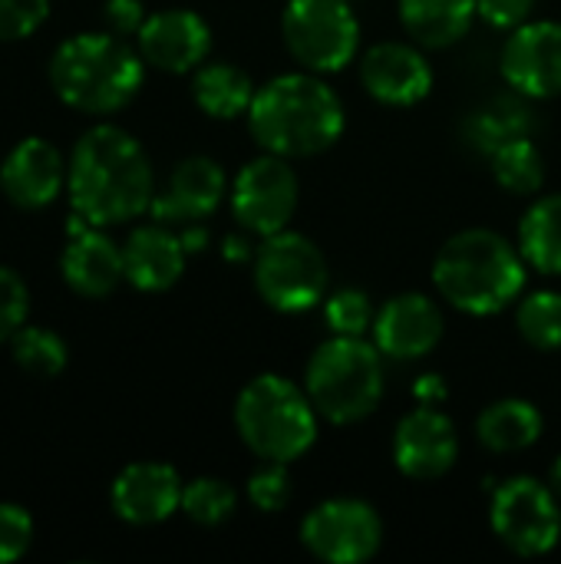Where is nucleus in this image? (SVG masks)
<instances>
[{"label": "nucleus", "instance_id": "15", "mask_svg": "<svg viewBox=\"0 0 561 564\" xmlns=\"http://www.w3.org/2000/svg\"><path fill=\"white\" fill-rule=\"evenodd\" d=\"M136 50L162 73H195L212 53V26L185 7L159 10L136 33Z\"/></svg>", "mask_w": 561, "mask_h": 564}, {"label": "nucleus", "instance_id": "39", "mask_svg": "<svg viewBox=\"0 0 561 564\" xmlns=\"http://www.w3.org/2000/svg\"><path fill=\"white\" fill-rule=\"evenodd\" d=\"M248 254H251V251H248V241H245V238H228V241H225V258H228V261H245Z\"/></svg>", "mask_w": 561, "mask_h": 564}, {"label": "nucleus", "instance_id": "10", "mask_svg": "<svg viewBox=\"0 0 561 564\" xmlns=\"http://www.w3.org/2000/svg\"><path fill=\"white\" fill-rule=\"evenodd\" d=\"M304 549L327 564H364L380 552L384 522L364 499H327L314 506L301 522Z\"/></svg>", "mask_w": 561, "mask_h": 564}, {"label": "nucleus", "instance_id": "37", "mask_svg": "<svg viewBox=\"0 0 561 564\" xmlns=\"http://www.w3.org/2000/svg\"><path fill=\"white\" fill-rule=\"evenodd\" d=\"M103 17H106L109 33L136 36L145 23V7H142V0H106Z\"/></svg>", "mask_w": 561, "mask_h": 564}, {"label": "nucleus", "instance_id": "17", "mask_svg": "<svg viewBox=\"0 0 561 564\" xmlns=\"http://www.w3.org/2000/svg\"><path fill=\"white\" fill-rule=\"evenodd\" d=\"M225 195H228V178L222 165L208 155H188L172 169L165 188L155 192L149 212L155 221L182 228V225L205 221L222 205Z\"/></svg>", "mask_w": 561, "mask_h": 564}, {"label": "nucleus", "instance_id": "20", "mask_svg": "<svg viewBox=\"0 0 561 564\" xmlns=\"http://www.w3.org/2000/svg\"><path fill=\"white\" fill-rule=\"evenodd\" d=\"M185 245L172 225H142L136 228L126 245H122V264H126V281L139 291H169L182 271H185Z\"/></svg>", "mask_w": 561, "mask_h": 564}, {"label": "nucleus", "instance_id": "21", "mask_svg": "<svg viewBox=\"0 0 561 564\" xmlns=\"http://www.w3.org/2000/svg\"><path fill=\"white\" fill-rule=\"evenodd\" d=\"M60 271L76 294L106 297L119 288V281H126L122 248L99 228H86L79 235H69V245L60 258Z\"/></svg>", "mask_w": 561, "mask_h": 564}, {"label": "nucleus", "instance_id": "36", "mask_svg": "<svg viewBox=\"0 0 561 564\" xmlns=\"http://www.w3.org/2000/svg\"><path fill=\"white\" fill-rule=\"evenodd\" d=\"M536 0H476V13L496 30H516L529 23Z\"/></svg>", "mask_w": 561, "mask_h": 564}, {"label": "nucleus", "instance_id": "34", "mask_svg": "<svg viewBox=\"0 0 561 564\" xmlns=\"http://www.w3.org/2000/svg\"><path fill=\"white\" fill-rule=\"evenodd\" d=\"M30 542H33V519L26 516V509L0 502V564L23 558Z\"/></svg>", "mask_w": 561, "mask_h": 564}, {"label": "nucleus", "instance_id": "19", "mask_svg": "<svg viewBox=\"0 0 561 564\" xmlns=\"http://www.w3.org/2000/svg\"><path fill=\"white\" fill-rule=\"evenodd\" d=\"M66 178H69V169H66L60 149L40 135L17 142L0 165L3 195L20 208L50 205L63 192Z\"/></svg>", "mask_w": 561, "mask_h": 564}, {"label": "nucleus", "instance_id": "8", "mask_svg": "<svg viewBox=\"0 0 561 564\" xmlns=\"http://www.w3.org/2000/svg\"><path fill=\"white\" fill-rule=\"evenodd\" d=\"M281 36L294 63L308 73L344 69L360 46V20L350 0H288Z\"/></svg>", "mask_w": 561, "mask_h": 564}, {"label": "nucleus", "instance_id": "23", "mask_svg": "<svg viewBox=\"0 0 561 564\" xmlns=\"http://www.w3.org/2000/svg\"><path fill=\"white\" fill-rule=\"evenodd\" d=\"M400 23L403 30L430 50H443L453 46L456 40H463L473 26L476 13V0H400Z\"/></svg>", "mask_w": 561, "mask_h": 564}, {"label": "nucleus", "instance_id": "1", "mask_svg": "<svg viewBox=\"0 0 561 564\" xmlns=\"http://www.w3.org/2000/svg\"><path fill=\"white\" fill-rule=\"evenodd\" d=\"M69 202L93 228L132 221L152 208L155 175L136 135L119 126H93L69 155Z\"/></svg>", "mask_w": 561, "mask_h": 564}, {"label": "nucleus", "instance_id": "32", "mask_svg": "<svg viewBox=\"0 0 561 564\" xmlns=\"http://www.w3.org/2000/svg\"><path fill=\"white\" fill-rule=\"evenodd\" d=\"M291 496H294V486H291L288 463H261V469H255L248 479V502L265 516L284 512Z\"/></svg>", "mask_w": 561, "mask_h": 564}, {"label": "nucleus", "instance_id": "9", "mask_svg": "<svg viewBox=\"0 0 561 564\" xmlns=\"http://www.w3.org/2000/svg\"><path fill=\"white\" fill-rule=\"evenodd\" d=\"M489 525L496 539L519 558H542L561 539L559 496L532 476L503 479L493 489Z\"/></svg>", "mask_w": 561, "mask_h": 564}, {"label": "nucleus", "instance_id": "12", "mask_svg": "<svg viewBox=\"0 0 561 564\" xmlns=\"http://www.w3.org/2000/svg\"><path fill=\"white\" fill-rule=\"evenodd\" d=\"M460 456V436L453 420L440 406L410 410L393 430V466L413 482L443 479Z\"/></svg>", "mask_w": 561, "mask_h": 564}, {"label": "nucleus", "instance_id": "16", "mask_svg": "<svg viewBox=\"0 0 561 564\" xmlns=\"http://www.w3.org/2000/svg\"><path fill=\"white\" fill-rule=\"evenodd\" d=\"M360 83L384 106H417L433 89V66L420 46L384 40L360 56Z\"/></svg>", "mask_w": 561, "mask_h": 564}, {"label": "nucleus", "instance_id": "24", "mask_svg": "<svg viewBox=\"0 0 561 564\" xmlns=\"http://www.w3.org/2000/svg\"><path fill=\"white\" fill-rule=\"evenodd\" d=\"M255 83L245 69L231 63H202L192 76V99L212 119H238L248 116L255 99Z\"/></svg>", "mask_w": 561, "mask_h": 564}, {"label": "nucleus", "instance_id": "14", "mask_svg": "<svg viewBox=\"0 0 561 564\" xmlns=\"http://www.w3.org/2000/svg\"><path fill=\"white\" fill-rule=\"evenodd\" d=\"M443 327H446V321H443V311L436 307V301L427 294L407 291L377 307L370 334L384 357L410 364V360H423L427 354L436 350V344L443 340Z\"/></svg>", "mask_w": 561, "mask_h": 564}, {"label": "nucleus", "instance_id": "38", "mask_svg": "<svg viewBox=\"0 0 561 564\" xmlns=\"http://www.w3.org/2000/svg\"><path fill=\"white\" fill-rule=\"evenodd\" d=\"M413 397H417V403H423V406H443L446 397H450V390H446V380H443L440 373H423V377L413 383Z\"/></svg>", "mask_w": 561, "mask_h": 564}, {"label": "nucleus", "instance_id": "3", "mask_svg": "<svg viewBox=\"0 0 561 564\" xmlns=\"http://www.w3.org/2000/svg\"><path fill=\"white\" fill-rule=\"evenodd\" d=\"M526 258L519 245L489 228L453 235L433 258V284L446 304L470 317H493L526 291Z\"/></svg>", "mask_w": 561, "mask_h": 564}, {"label": "nucleus", "instance_id": "30", "mask_svg": "<svg viewBox=\"0 0 561 564\" xmlns=\"http://www.w3.org/2000/svg\"><path fill=\"white\" fill-rule=\"evenodd\" d=\"M13 360L30 377H56L66 367V344L43 327H23L13 337Z\"/></svg>", "mask_w": 561, "mask_h": 564}, {"label": "nucleus", "instance_id": "31", "mask_svg": "<svg viewBox=\"0 0 561 564\" xmlns=\"http://www.w3.org/2000/svg\"><path fill=\"white\" fill-rule=\"evenodd\" d=\"M374 304L360 288H344L334 291L324 301V324L337 337H367L374 330Z\"/></svg>", "mask_w": 561, "mask_h": 564}, {"label": "nucleus", "instance_id": "6", "mask_svg": "<svg viewBox=\"0 0 561 564\" xmlns=\"http://www.w3.org/2000/svg\"><path fill=\"white\" fill-rule=\"evenodd\" d=\"M387 373L384 354L367 337H337L324 340L304 370V390L317 410L334 426H350L367 420L384 400Z\"/></svg>", "mask_w": 561, "mask_h": 564}, {"label": "nucleus", "instance_id": "22", "mask_svg": "<svg viewBox=\"0 0 561 564\" xmlns=\"http://www.w3.org/2000/svg\"><path fill=\"white\" fill-rule=\"evenodd\" d=\"M542 430H546V420H542L539 406L529 400H519V397L489 403L476 420V440L489 453H499V456L526 453L529 446L539 443Z\"/></svg>", "mask_w": 561, "mask_h": 564}, {"label": "nucleus", "instance_id": "40", "mask_svg": "<svg viewBox=\"0 0 561 564\" xmlns=\"http://www.w3.org/2000/svg\"><path fill=\"white\" fill-rule=\"evenodd\" d=\"M549 486L555 489V496H561V456L552 463V469H549Z\"/></svg>", "mask_w": 561, "mask_h": 564}, {"label": "nucleus", "instance_id": "4", "mask_svg": "<svg viewBox=\"0 0 561 564\" xmlns=\"http://www.w3.org/2000/svg\"><path fill=\"white\" fill-rule=\"evenodd\" d=\"M145 59L116 33H76L50 59L53 93L79 112L106 116L136 99Z\"/></svg>", "mask_w": 561, "mask_h": 564}, {"label": "nucleus", "instance_id": "7", "mask_svg": "<svg viewBox=\"0 0 561 564\" xmlns=\"http://www.w3.org/2000/svg\"><path fill=\"white\" fill-rule=\"evenodd\" d=\"M327 258L298 231H274L255 251L258 297L281 314H304L327 294Z\"/></svg>", "mask_w": 561, "mask_h": 564}, {"label": "nucleus", "instance_id": "25", "mask_svg": "<svg viewBox=\"0 0 561 564\" xmlns=\"http://www.w3.org/2000/svg\"><path fill=\"white\" fill-rule=\"evenodd\" d=\"M519 251L539 274H561V195L536 198L519 221Z\"/></svg>", "mask_w": 561, "mask_h": 564}, {"label": "nucleus", "instance_id": "11", "mask_svg": "<svg viewBox=\"0 0 561 564\" xmlns=\"http://www.w3.org/2000/svg\"><path fill=\"white\" fill-rule=\"evenodd\" d=\"M298 175L281 155H258L251 159L231 182V212L241 221V228L268 238L274 231H284L288 221L298 212Z\"/></svg>", "mask_w": 561, "mask_h": 564}, {"label": "nucleus", "instance_id": "33", "mask_svg": "<svg viewBox=\"0 0 561 564\" xmlns=\"http://www.w3.org/2000/svg\"><path fill=\"white\" fill-rule=\"evenodd\" d=\"M30 291L13 268L0 264V340H13L26 327Z\"/></svg>", "mask_w": 561, "mask_h": 564}, {"label": "nucleus", "instance_id": "27", "mask_svg": "<svg viewBox=\"0 0 561 564\" xmlns=\"http://www.w3.org/2000/svg\"><path fill=\"white\" fill-rule=\"evenodd\" d=\"M516 327L522 340L536 350H561V294L532 291L519 301Z\"/></svg>", "mask_w": 561, "mask_h": 564}, {"label": "nucleus", "instance_id": "35", "mask_svg": "<svg viewBox=\"0 0 561 564\" xmlns=\"http://www.w3.org/2000/svg\"><path fill=\"white\" fill-rule=\"evenodd\" d=\"M50 13V0H0V40L30 36Z\"/></svg>", "mask_w": 561, "mask_h": 564}, {"label": "nucleus", "instance_id": "2", "mask_svg": "<svg viewBox=\"0 0 561 564\" xmlns=\"http://www.w3.org/2000/svg\"><path fill=\"white\" fill-rule=\"evenodd\" d=\"M347 112L321 73H281L255 89L248 109L251 139L281 159H311L327 152L344 132Z\"/></svg>", "mask_w": 561, "mask_h": 564}, {"label": "nucleus", "instance_id": "13", "mask_svg": "<svg viewBox=\"0 0 561 564\" xmlns=\"http://www.w3.org/2000/svg\"><path fill=\"white\" fill-rule=\"evenodd\" d=\"M506 83L529 99L561 96V23L529 20L513 30L503 50Z\"/></svg>", "mask_w": 561, "mask_h": 564}, {"label": "nucleus", "instance_id": "26", "mask_svg": "<svg viewBox=\"0 0 561 564\" xmlns=\"http://www.w3.org/2000/svg\"><path fill=\"white\" fill-rule=\"evenodd\" d=\"M496 182L513 195H536L546 182V159L529 135H516L503 142L493 155Z\"/></svg>", "mask_w": 561, "mask_h": 564}, {"label": "nucleus", "instance_id": "28", "mask_svg": "<svg viewBox=\"0 0 561 564\" xmlns=\"http://www.w3.org/2000/svg\"><path fill=\"white\" fill-rule=\"evenodd\" d=\"M235 509H238V492L225 479H215V476L192 479L182 492V512L195 525H205V529L225 525L235 516Z\"/></svg>", "mask_w": 561, "mask_h": 564}, {"label": "nucleus", "instance_id": "29", "mask_svg": "<svg viewBox=\"0 0 561 564\" xmlns=\"http://www.w3.org/2000/svg\"><path fill=\"white\" fill-rule=\"evenodd\" d=\"M516 135H529V112L509 99L493 102L489 109H483L470 119V142L476 149H483L486 155H493L503 142H509Z\"/></svg>", "mask_w": 561, "mask_h": 564}, {"label": "nucleus", "instance_id": "18", "mask_svg": "<svg viewBox=\"0 0 561 564\" xmlns=\"http://www.w3.org/2000/svg\"><path fill=\"white\" fill-rule=\"evenodd\" d=\"M185 482L165 463H132L126 466L112 489V512L129 525H159L182 509Z\"/></svg>", "mask_w": 561, "mask_h": 564}, {"label": "nucleus", "instance_id": "5", "mask_svg": "<svg viewBox=\"0 0 561 564\" xmlns=\"http://www.w3.org/2000/svg\"><path fill=\"white\" fill-rule=\"evenodd\" d=\"M235 430L261 463L291 466L317 443V410L288 377L261 373L235 400Z\"/></svg>", "mask_w": 561, "mask_h": 564}, {"label": "nucleus", "instance_id": "41", "mask_svg": "<svg viewBox=\"0 0 561 564\" xmlns=\"http://www.w3.org/2000/svg\"><path fill=\"white\" fill-rule=\"evenodd\" d=\"M0 192H3V185H0Z\"/></svg>", "mask_w": 561, "mask_h": 564}]
</instances>
